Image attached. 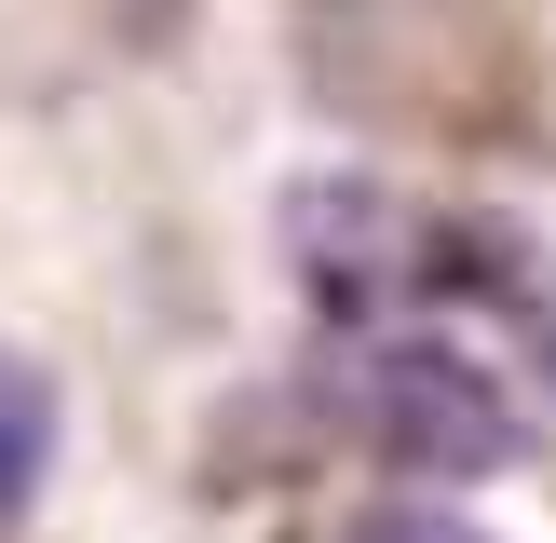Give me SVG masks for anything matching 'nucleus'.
<instances>
[{
    "label": "nucleus",
    "instance_id": "f257e3e1",
    "mask_svg": "<svg viewBox=\"0 0 556 543\" xmlns=\"http://www.w3.org/2000/svg\"><path fill=\"white\" fill-rule=\"evenodd\" d=\"M326 407L407 476H516L543 449L530 380L489 340H462V326H367V340H340L326 353Z\"/></svg>",
    "mask_w": 556,
    "mask_h": 543
},
{
    "label": "nucleus",
    "instance_id": "f03ea898",
    "mask_svg": "<svg viewBox=\"0 0 556 543\" xmlns=\"http://www.w3.org/2000/svg\"><path fill=\"white\" fill-rule=\"evenodd\" d=\"M41 476H54V380L27 353H0V530L41 503Z\"/></svg>",
    "mask_w": 556,
    "mask_h": 543
},
{
    "label": "nucleus",
    "instance_id": "7ed1b4c3",
    "mask_svg": "<svg viewBox=\"0 0 556 543\" xmlns=\"http://www.w3.org/2000/svg\"><path fill=\"white\" fill-rule=\"evenodd\" d=\"M353 543H503V530H476V516H448V503H367Z\"/></svg>",
    "mask_w": 556,
    "mask_h": 543
}]
</instances>
